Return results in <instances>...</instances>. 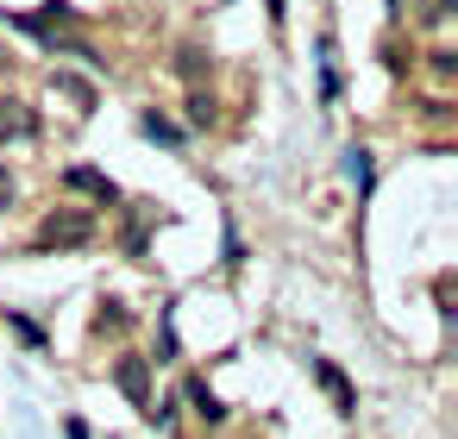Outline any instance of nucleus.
Returning a JSON list of instances; mask_svg holds the SVG:
<instances>
[{"label": "nucleus", "instance_id": "nucleus-1", "mask_svg": "<svg viewBox=\"0 0 458 439\" xmlns=\"http://www.w3.org/2000/svg\"><path fill=\"white\" fill-rule=\"evenodd\" d=\"M89 232H95V220L76 214V207H64V214H51V220L38 226V245H82Z\"/></svg>", "mask_w": 458, "mask_h": 439}, {"label": "nucleus", "instance_id": "nucleus-2", "mask_svg": "<svg viewBox=\"0 0 458 439\" xmlns=\"http://www.w3.org/2000/svg\"><path fill=\"white\" fill-rule=\"evenodd\" d=\"M114 383H120L139 408H151V364H145V358H120V364H114Z\"/></svg>", "mask_w": 458, "mask_h": 439}, {"label": "nucleus", "instance_id": "nucleus-3", "mask_svg": "<svg viewBox=\"0 0 458 439\" xmlns=\"http://www.w3.org/2000/svg\"><path fill=\"white\" fill-rule=\"evenodd\" d=\"M38 120L26 114V101H0V139H32Z\"/></svg>", "mask_w": 458, "mask_h": 439}, {"label": "nucleus", "instance_id": "nucleus-4", "mask_svg": "<svg viewBox=\"0 0 458 439\" xmlns=\"http://www.w3.org/2000/svg\"><path fill=\"white\" fill-rule=\"evenodd\" d=\"M64 182H70V189H82V195H101V201H114V182H107L101 170H82V164H76V170H64Z\"/></svg>", "mask_w": 458, "mask_h": 439}, {"label": "nucleus", "instance_id": "nucleus-5", "mask_svg": "<svg viewBox=\"0 0 458 439\" xmlns=\"http://www.w3.org/2000/svg\"><path fill=\"white\" fill-rule=\"evenodd\" d=\"M314 370H320V383H327V395H333L339 408H358V401H352V383H345V376H339L333 364H314Z\"/></svg>", "mask_w": 458, "mask_h": 439}, {"label": "nucleus", "instance_id": "nucleus-6", "mask_svg": "<svg viewBox=\"0 0 458 439\" xmlns=\"http://www.w3.org/2000/svg\"><path fill=\"white\" fill-rule=\"evenodd\" d=\"M145 139H157V145H176L182 132H176V126H170L164 114H145Z\"/></svg>", "mask_w": 458, "mask_h": 439}, {"label": "nucleus", "instance_id": "nucleus-7", "mask_svg": "<svg viewBox=\"0 0 458 439\" xmlns=\"http://www.w3.org/2000/svg\"><path fill=\"white\" fill-rule=\"evenodd\" d=\"M189 395H195V414H201V420H220V414H226V408L208 395V383H189Z\"/></svg>", "mask_w": 458, "mask_h": 439}, {"label": "nucleus", "instance_id": "nucleus-8", "mask_svg": "<svg viewBox=\"0 0 458 439\" xmlns=\"http://www.w3.org/2000/svg\"><path fill=\"white\" fill-rule=\"evenodd\" d=\"M57 89H64V95H70V101H82V107H89V101H95V89H89V82H82V76H57Z\"/></svg>", "mask_w": 458, "mask_h": 439}, {"label": "nucleus", "instance_id": "nucleus-9", "mask_svg": "<svg viewBox=\"0 0 458 439\" xmlns=\"http://www.w3.org/2000/svg\"><path fill=\"white\" fill-rule=\"evenodd\" d=\"M214 120V101L208 95H189V126H208Z\"/></svg>", "mask_w": 458, "mask_h": 439}, {"label": "nucleus", "instance_id": "nucleus-10", "mask_svg": "<svg viewBox=\"0 0 458 439\" xmlns=\"http://www.w3.org/2000/svg\"><path fill=\"white\" fill-rule=\"evenodd\" d=\"M345 170H352V182L364 189V182H370V151H352V157H345Z\"/></svg>", "mask_w": 458, "mask_h": 439}, {"label": "nucleus", "instance_id": "nucleus-11", "mask_svg": "<svg viewBox=\"0 0 458 439\" xmlns=\"http://www.w3.org/2000/svg\"><path fill=\"white\" fill-rule=\"evenodd\" d=\"M95 326H101V333H120V326H126V308H120V301H107V308H101V320H95Z\"/></svg>", "mask_w": 458, "mask_h": 439}, {"label": "nucleus", "instance_id": "nucleus-12", "mask_svg": "<svg viewBox=\"0 0 458 439\" xmlns=\"http://www.w3.org/2000/svg\"><path fill=\"white\" fill-rule=\"evenodd\" d=\"M445 13H452V0H420V20H427V26H439Z\"/></svg>", "mask_w": 458, "mask_h": 439}, {"label": "nucleus", "instance_id": "nucleus-13", "mask_svg": "<svg viewBox=\"0 0 458 439\" xmlns=\"http://www.w3.org/2000/svg\"><path fill=\"white\" fill-rule=\"evenodd\" d=\"M176 70H182V76H189V82H195V76H201V70H208V57H201V51H182V63H176Z\"/></svg>", "mask_w": 458, "mask_h": 439}, {"label": "nucleus", "instance_id": "nucleus-14", "mask_svg": "<svg viewBox=\"0 0 458 439\" xmlns=\"http://www.w3.org/2000/svg\"><path fill=\"white\" fill-rule=\"evenodd\" d=\"M7 201H13V176H7V170H0V207H7Z\"/></svg>", "mask_w": 458, "mask_h": 439}, {"label": "nucleus", "instance_id": "nucleus-15", "mask_svg": "<svg viewBox=\"0 0 458 439\" xmlns=\"http://www.w3.org/2000/svg\"><path fill=\"white\" fill-rule=\"evenodd\" d=\"M270 20H283V0H270Z\"/></svg>", "mask_w": 458, "mask_h": 439}]
</instances>
